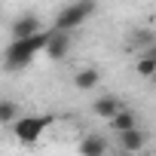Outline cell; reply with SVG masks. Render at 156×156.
<instances>
[{
  "instance_id": "cell-1",
  "label": "cell",
  "mask_w": 156,
  "mask_h": 156,
  "mask_svg": "<svg viewBox=\"0 0 156 156\" xmlns=\"http://www.w3.org/2000/svg\"><path fill=\"white\" fill-rule=\"evenodd\" d=\"M46 43H49V31H43L31 40H12L3 49V67L6 70H25L37 52H46Z\"/></svg>"
},
{
  "instance_id": "cell-2",
  "label": "cell",
  "mask_w": 156,
  "mask_h": 156,
  "mask_svg": "<svg viewBox=\"0 0 156 156\" xmlns=\"http://www.w3.org/2000/svg\"><path fill=\"white\" fill-rule=\"evenodd\" d=\"M98 6L95 3H89V0H76V3H67V6H61L58 9V16H55V31H64V34H70L73 28H80L92 12H95Z\"/></svg>"
},
{
  "instance_id": "cell-3",
  "label": "cell",
  "mask_w": 156,
  "mask_h": 156,
  "mask_svg": "<svg viewBox=\"0 0 156 156\" xmlns=\"http://www.w3.org/2000/svg\"><path fill=\"white\" fill-rule=\"evenodd\" d=\"M52 126V116H22L16 126H12V132H16V138L22 141V144H37L40 138H43V132Z\"/></svg>"
},
{
  "instance_id": "cell-4",
  "label": "cell",
  "mask_w": 156,
  "mask_h": 156,
  "mask_svg": "<svg viewBox=\"0 0 156 156\" xmlns=\"http://www.w3.org/2000/svg\"><path fill=\"white\" fill-rule=\"evenodd\" d=\"M122 110H126V107H122V101H119L116 95H101V98H95V104H92V113H95L98 119H107V122H113Z\"/></svg>"
},
{
  "instance_id": "cell-5",
  "label": "cell",
  "mask_w": 156,
  "mask_h": 156,
  "mask_svg": "<svg viewBox=\"0 0 156 156\" xmlns=\"http://www.w3.org/2000/svg\"><path fill=\"white\" fill-rule=\"evenodd\" d=\"M37 34H43V28H40V19H37L34 12H25V16L16 19V25H12V40H31V37H37Z\"/></svg>"
},
{
  "instance_id": "cell-6",
  "label": "cell",
  "mask_w": 156,
  "mask_h": 156,
  "mask_svg": "<svg viewBox=\"0 0 156 156\" xmlns=\"http://www.w3.org/2000/svg\"><path fill=\"white\" fill-rule=\"evenodd\" d=\"M67 49H70V34L49 28V43H46V55H49L52 61H61V58L67 55Z\"/></svg>"
},
{
  "instance_id": "cell-7",
  "label": "cell",
  "mask_w": 156,
  "mask_h": 156,
  "mask_svg": "<svg viewBox=\"0 0 156 156\" xmlns=\"http://www.w3.org/2000/svg\"><path fill=\"white\" fill-rule=\"evenodd\" d=\"M98 83H101V70L98 67H83L80 73H73V86L80 92H92V89H98Z\"/></svg>"
},
{
  "instance_id": "cell-8",
  "label": "cell",
  "mask_w": 156,
  "mask_h": 156,
  "mask_svg": "<svg viewBox=\"0 0 156 156\" xmlns=\"http://www.w3.org/2000/svg\"><path fill=\"white\" fill-rule=\"evenodd\" d=\"M119 147H122L126 153H141V150L147 147V132L135 129V132H126V135H119Z\"/></svg>"
},
{
  "instance_id": "cell-9",
  "label": "cell",
  "mask_w": 156,
  "mask_h": 156,
  "mask_svg": "<svg viewBox=\"0 0 156 156\" xmlns=\"http://www.w3.org/2000/svg\"><path fill=\"white\" fill-rule=\"evenodd\" d=\"M107 153V141L101 135H86L80 141V156H104Z\"/></svg>"
},
{
  "instance_id": "cell-10",
  "label": "cell",
  "mask_w": 156,
  "mask_h": 156,
  "mask_svg": "<svg viewBox=\"0 0 156 156\" xmlns=\"http://www.w3.org/2000/svg\"><path fill=\"white\" fill-rule=\"evenodd\" d=\"M110 129H113L116 135H126V132H135V129H138V116H135V113H132V110L126 107V110H122V113H119V116H116V119L110 122Z\"/></svg>"
},
{
  "instance_id": "cell-11",
  "label": "cell",
  "mask_w": 156,
  "mask_h": 156,
  "mask_svg": "<svg viewBox=\"0 0 156 156\" xmlns=\"http://www.w3.org/2000/svg\"><path fill=\"white\" fill-rule=\"evenodd\" d=\"M22 116H19V107H16V101H9V98H3L0 101V122H6V126H16Z\"/></svg>"
}]
</instances>
